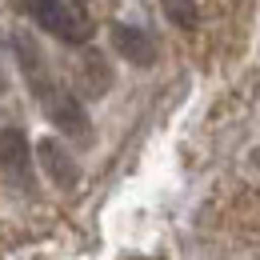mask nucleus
<instances>
[{
	"instance_id": "obj_1",
	"label": "nucleus",
	"mask_w": 260,
	"mask_h": 260,
	"mask_svg": "<svg viewBox=\"0 0 260 260\" xmlns=\"http://www.w3.org/2000/svg\"><path fill=\"white\" fill-rule=\"evenodd\" d=\"M20 8L32 16V24L40 32L56 36L64 44H88V36H92L88 16L68 0H20Z\"/></svg>"
},
{
	"instance_id": "obj_2",
	"label": "nucleus",
	"mask_w": 260,
	"mask_h": 260,
	"mask_svg": "<svg viewBox=\"0 0 260 260\" xmlns=\"http://www.w3.org/2000/svg\"><path fill=\"white\" fill-rule=\"evenodd\" d=\"M40 104H44V116H48L56 128L64 132V136H72V140H88L92 124H88L84 100L76 96L72 88H64V84H52V88L40 96Z\"/></svg>"
},
{
	"instance_id": "obj_3",
	"label": "nucleus",
	"mask_w": 260,
	"mask_h": 260,
	"mask_svg": "<svg viewBox=\"0 0 260 260\" xmlns=\"http://www.w3.org/2000/svg\"><path fill=\"white\" fill-rule=\"evenodd\" d=\"M32 156L40 164V172L52 180V188H60V192H72L76 184H80V164L76 156L68 152L64 140H56V136H40L32 144Z\"/></svg>"
},
{
	"instance_id": "obj_4",
	"label": "nucleus",
	"mask_w": 260,
	"mask_h": 260,
	"mask_svg": "<svg viewBox=\"0 0 260 260\" xmlns=\"http://www.w3.org/2000/svg\"><path fill=\"white\" fill-rule=\"evenodd\" d=\"M32 144L24 128H0V168L12 184H20L24 192L32 188Z\"/></svg>"
},
{
	"instance_id": "obj_5",
	"label": "nucleus",
	"mask_w": 260,
	"mask_h": 260,
	"mask_svg": "<svg viewBox=\"0 0 260 260\" xmlns=\"http://www.w3.org/2000/svg\"><path fill=\"white\" fill-rule=\"evenodd\" d=\"M108 40H112L116 56L128 60L132 68H152V64H156V44H152V36L144 32V28L116 20V24L108 28Z\"/></svg>"
},
{
	"instance_id": "obj_6",
	"label": "nucleus",
	"mask_w": 260,
	"mask_h": 260,
	"mask_svg": "<svg viewBox=\"0 0 260 260\" xmlns=\"http://www.w3.org/2000/svg\"><path fill=\"white\" fill-rule=\"evenodd\" d=\"M12 48H16V64H20V72H24L32 96L40 100L52 84H56V76H52V68H48V60H44V52L36 48V40L28 32H16V36H12Z\"/></svg>"
},
{
	"instance_id": "obj_7",
	"label": "nucleus",
	"mask_w": 260,
	"mask_h": 260,
	"mask_svg": "<svg viewBox=\"0 0 260 260\" xmlns=\"http://www.w3.org/2000/svg\"><path fill=\"white\" fill-rule=\"evenodd\" d=\"M76 88L88 100L104 96L112 88V64L104 56V48H92V44H80V60H76Z\"/></svg>"
},
{
	"instance_id": "obj_8",
	"label": "nucleus",
	"mask_w": 260,
	"mask_h": 260,
	"mask_svg": "<svg viewBox=\"0 0 260 260\" xmlns=\"http://www.w3.org/2000/svg\"><path fill=\"white\" fill-rule=\"evenodd\" d=\"M160 4H164V16H168L176 28L192 32L196 24H200V4H196V0H160Z\"/></svg>"
}]
</instances>
